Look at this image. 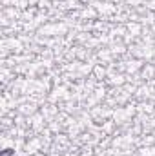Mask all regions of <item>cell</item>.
<instances>
[{
  "instance_id": "6da1fadb",
  "label": "cell",
  "mask_w": 155,
  "mask_h": 156,
  "mask_svg": "<svg viewBox=\"0 0 155 156\" xmlns=\"http://www.w3.org/2000/svg\"><path fill=\"white\" fill-rule=\"evenodd\" d=\"M13 153H15L13 149H6V151L2 153V156H11V154H13Z\"/></svg>"
}]
</instances>
